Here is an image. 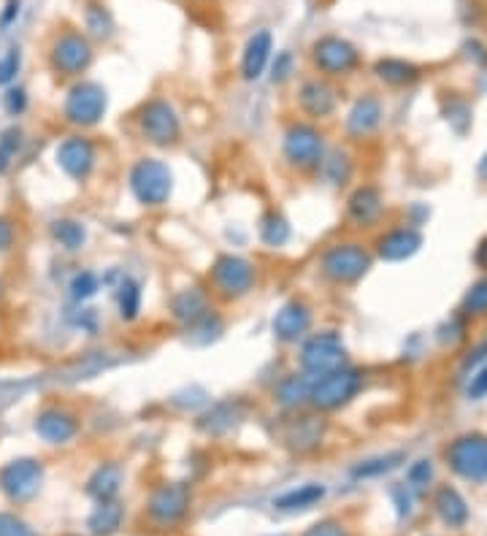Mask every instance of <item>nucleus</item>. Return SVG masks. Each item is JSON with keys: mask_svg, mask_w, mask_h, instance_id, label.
<instances>
[{"mask_svg": "<svg viewBox=\"0 0 487 536\" xmlns=\"http://www.w3.org/2000/svg\"><path fill=\"white\" fill-rule=\"evenodd\" d=\"M209 315H212V296L203 287H184V290L174 293V298H171V317L182 325L184 331L195 328Z\"/></svg>", "mask_w": 487, "mask_h": 536, "instance_id": "412c9836", "label": "nucleus"}, {"mask_svg": "<svg viewBox=\"0 0 487 536\" xmlns=\"http://www.w3.org/2000/svg\"><path fill=\"white\" fill-rule=\"evenodd\" d=\"M363 371L355 366H341L333 369L322 377H314L312 393H309V409L328 415V412H339L341 407H347L352 398L363 390Z\"/></svg>", "mask_w": 487, "mask_h": 536, "instance_id": "7ed1b4c3", "label": "nucleus"}, {"mask_svg": "<svg viewBox=\"0 0 487 536\" xmlns=\"http://www.w3.org/2000/svg\"><path fill=\"white\" fill-rule=\"evenodd\" d=\"M385 120V106L374 93L360 95L358 101L352 103V109L347 111V120H344V130L350 139H368L382 128Z\"/></svg>", "mask_w": 487, "mask_h": 536, "instance_id": "aec40b11", "label": "nucleus"}, {"mask_svg": "<svg viewBox=\"0 0 487 536\" xmlns=\"http://www.w3.org/2000/svg\"><path fill=\"white\" fill-rule=\"evenodd\" d=\"M239 407H241L239 401H222V404H214L206 415L198 417L195 426L209 436L225 434V431H230V428L236 426V420H239Z\"/></svg>", "mask_w": 487, "mask_h": 536, "instance_id": "7c9ffc66", "label": "nucleus"}, {"mask_svg": "<svg viewBox=\"0 0 487 536\" xmlns=\"http://www.w3.org/2000/svg\"><path fill=\"white\" fill-rule=\"evenodd\" d=\"M325 485L320 482H304V485H298V488H290L285 493H279L274 499V507L279 512H304V509L317 507L322 499H325Z\"/></svg>", "mask_w": 487, "mask_h": 536, "instance_id": "bb28decb", "label": "nucleus"}, {"mask_svg": "<svg viewBox=\"0 0 487 536\" xmlns=\"http://www.w3.org/2000/svg\"><path fill=\"white\" fill-rule=\"evenodd\" d=\"M314 71H320L322 79H341L358 71L360 52L358 47L341 36H320L309 49Z\"/></svg>", "mask_w": 487, "mask_h": 536, "instance_id": "9d476101", "label": "nucleus"}, {"mask_svg": "<svg viewBox=\"0 0 487 536\" xmlns=\"http://www.w3.org/2000/svg\"><path fill=\"white\" fill-rule=\"evenodd\" d=\"M14 241H17V228H14V222L0 214V255H6V252L14 247Z\"/></svg>", "mask_w": 487, "mask_h": 536, "instance_id": "de8ad7c7", "label": "nucleus"}, {"mask_svg": "<svg viewBox=\"0 0 487 536\" xmlns=\"http://www.w3.org/2000/svg\"><path fill=\"white\" fill-rule=\"evenodd\" d=\"M209 285L214 296L222 301H239L258 285V266L241 255H220L209 271Z\"/></svg>", "mask_w": 487, "mask_h": 536, "instance_id": "0eeeda50", "label": "nucleus"}, {"mask_svg": "<svg viewBox=\"0 0 487 536\" xmlns=\"http://www.w3.org/2000/svg\"><path fill=\"white\" fill-rule=\"evenodd\" d=\"M19 68H22V49L9 47L0 55V87H11L17 79Z\"/></svg>", "mask_w": 487, "mask_h": 536, "instance_id": "ea45409f", "label": "nucleus"}, {"mask_svg": "<svg viewBox=\"0 0 487 536\" xmlns=\"http://www.w3.org/2000/svg\"><path fill=\"white\" fill-rule=\"evenodd\" d=\"M314 377L304 374V371H293L276 382L274 401L285 412H298V409L309 407V393H312Z\"/></svg>", "mask_w": 487, "mask_h": 536, "instance_id": "b1692460", "label": "nucleus"}, {"mask_svg": "<svg viewBox=\"0 0 487 536\" xmlns=\"http://www.w3.org/2000/svg\"><path fill=\"white\" fill-rule=\"evenodd\" d=\"M487 355V342L485 344H479L477 350L471 352L469 358H466V363H463V366H466V369H471V366H477L479 361H482V358H485Z\"/></svg>", "mask_w": 487, "mask_h": 536, "instance_id": "8fccbe9b", "label": "nucleus"}, {"mask_svg": "<svg viewBox=\"0 0 487 536\" xmlns=\"http://www.w3.org/2000/svg\"><path fill=\"white\" fill-rule=\"evenodd\" d=\"M19 11H22V0H6V6L0 11V28H11L17 22Z\"/></svg>", "mask_w": 487, "mask_h": 536, "instance_id": "09e8293b", "label": "nucleus"}, {"mask_svg": "<svg viewBox=\"0 0 487 536\" xmlns=\"http://www.w3.org/2000/svg\"><path fill=\"white\" fill-rule=\"evenodd\" d=\"M341 366H347V344L339 331H314L298 344V371L309 377H322Z\"/></svg>", "mask_w": 487, "mask_h": 536, "instance_id": "423d86ee", "label": "nucleus"}, {"mask_svg": "<svg viewBox=\"0 0 487 536\" xmlns=\"http://www.w3.org/2000/svg\"><path fill=\"white\" fill-rule=\"evenodd\" d=\"M122 520H125V507L120 501H101L98 507L92 509L87 528H90L92 536H111L120 531Z\"/></svg>", "mask_w": 487, "mask_h": 536, "instance_id": "c756f323", "label": "nucleus"}, {"mask_svg": "<svg viewBox=\"0 0 487 536\" xmlns=\"http://www.w3.org/2000/svg\"><path fill=\"white\" fill-rule=\"evenodd\" d=\"M433 507H436V515L444 520V526L450 528H463L466 520H469V504L460 496L458 490L450 488V485H442L433 496Z\"/></svg>", "mask_w": 487, "mask_h": 536, "instance_id": "a878e982", "label": "nucleus"}, {"mask_svg": "<svg viewBox=\"0 0 487 536\" xmlns=\"http://www.w3.org/2000/svg\"><path fill=\"white\" fill-rule=\"evenodd\" d=\"M444 114H447V122H450L452 128L458 130V133H466V128L471 125L469 103L460 101V98H452V101L444 106Z\"/></svg>", "mask_w": 487, "mask_h": 536, "instance_id": "79ce46f5", "label": "nucleus"}, {"mask_svg": "<svg viewBox=\"0 0 487 536\" xmlns=\"http://www.w3.org/2000/svg\"><path fill=\"white\" fill-rule=\"evenodd\" d=\"M474 263H477L479 268H485V271H487V236L482 241H479L477 252H474Z\"/></svg>", "mask_w": 487, "mask_h": 536, "instance_id": "3c124183", "label": "nucleus"}, {"mask_svg": "<svg viewBox=\"0 0 487 536\" xmlns=\"http://www.w3.org/2000/svg\"><path fill=\"white\" fill-rule=\"evenodd\" d=\"M325 133L317 128V122L293 120L282 133V158L293 171L312 174L320 171L325 160Z\"/></svg>", "mask_w": 487, "mask_h": 536, "instance_id": "f03ea898", "label": "nucleus"}, {"mask_svg": "<svg viewBox=\"0 0 487 536\" xmlns=\"http://www.w3.org/2000/svg\"><path fill=\"white\" fill-rule=\"evenodd\" d=\"M268 65H271V82L274 84H285L293 79V74H295L293 52H287V49L285 52H276V57Z\"/></svg>", "mask_w": 487, "mask_h": 536, "instance_id": "a19ab883", "label": "nucleus"}, {"mask_svg": "<svg viewBox=\"0 0 487 536\" xmlns=\"http://www.w3.org/2000/svg\"><path fill=\"white\" fill-rule=\"evenodd\" d=\"M84 30H87V38H98V41H109L114 36V17H111V11L103 6L101 0H87V6H84Z\"/></svg>", "mask_w": 487, "mask_h": 536, "instance_id": "473e14b6", "label": "nucleus"}, {"mask_svg": "<svg viewBox=\"0 0 487 536\" xmlns=\"http://www.w3.org/2000/svg\"><path fill=\"white\" fill-rule=\"evenodd\" d=\"M33 431L46 444H68L82 431V420L74 409L63 407V404H49L33 420Z\"/></svg>", "mask_w": 487, "mask_h": 536, "instance_id": "f3484780", "label": "nucleus"}, {"mask_svg": "<svg viewBox=\"0 0 487 536\" xmlns=\"http://www.w3.org/2000/svg\"><path fill=\"white\" fill-rule=\"evenodd\" d=\"M44 485V463L38 458H14L0 469V493L11 504H28Z\"/></svg>", "mask_w": 487, "mask_h": 536, "instance_id": "ddd939ff", "label": "nucleus"}, {"mask_svg": "<svg viewBox=\"0 0 487 536\" xmlns=\"http://www.w3.org/2000/svg\"><path fill=\"white\" fill-rule=\"evenodd\" d=\"M49 236L65 252H79L87 244V228H84V222L74 220V217H57V220H52Z\"/></svg>", "mask_w": 487, "mask_h": 536, "instance_id": "c85d7f7f", "label": "nucleus"}, {"mask_svg": "<svg viewBox=\"0 0 487 536\" xmlns=\"http://www.w3.org/2000/svg\"><path fill=\"white\" fill-rule=\"evenodd\" d=\"M122 482H125V472H122L120 463L106 461L90 474V480H87V496H90L95 504H101V501H114L120 496Z\"/></svg>", "mask_w": 487, "mask_h": 536, "instance_id": "393cba45", "label": "nucleus"}, {"mask_svg": "<svg viewBox=\"0 0 487 536\" xmlns=\"http://www.w3.org/2000/svg\"><path fill=\"white\" fill-rule=\"evenodd\" d=\"M130 193L147 209L166 206L174 193V171L160 158H138L130 168Z\"/></svg>", "mask_w": 487, "mask_h": 536, "instance_id": "20e7f679", "label": "nucleus"}, {"mask_svg": "<svg viewBox=\"0 0 487 536\" xmlns=\"http://www.w3.org/2000/svg\"><path fill=\"white\" fill-rule=\"evenodd\" d=\"M328 423L320 412H290L282 426V444L293 453H312L325 439Z\"/></svg>", "mask_w": 487, "mask_h": 536, "instance_id": "2eb2a0df", "label": "nucleus"}, {"mask_svg": "<svg viewBox=\"0 0 487 536\" xmlns=\"http://www.w3.org/2000/svg\"><path fill=\"white\" fill-rule=\"evenodd\" d=\"M371 266H374V255L360 241H333L317 260L322 279L336 287L358 285Z\"/></svg>", "mask_w": 487, "mask_h": 536, "instance_id": "f257e3e1", "label": "nucleus"}, {"mask_svg": "<svg viewBox=\"0 0 487 536\" xmlns=\"http://www.w3.org/2000/svg\"><path fill=\"white\" fill-rule=\"evenodd\" d=\"M444 461L452 472L469 482H487V436L463 434L444 450Z\"/></svg>", "mask_w": 487, "mask_h": 536, "instance_id": "f8f14e48", "label": "nucleus"}, {"mask_svg": "<svg viewBox=\"0 0 487 536\" xmlns=\"http://www.w3.org/2000/svg\"><path fill=\"white\" fill-rule=\"evenodd\" d=\"M298 109L304 114V120L309 122H322L331 120L333 111L339 106V93L328 79L322 76H314V79H306L301 87H298Z\"/></svg>", "mask_w": 487, "mask_h": 536, "instance_id": "a211bd4d", "label": "nucleus"}, {"mask_svg": "<svg viewBox=\"0 0 487 536\" xmlns=\"http://www.w3.org/2000/svg\"><path fill=\"white\" fill-rule=\"evenodd\" d=\"M109 111V93L98 82H76L63 101V117L71 128L90 130L106 117Z\"/></svg>", "mask_w": 487, "mask_h": 536, "instance_id": "6e6552de", "label": "nucleus"}, {"mask_svg": "<svg viewBox=\"0 0 487 536\" xmlns=\"http://www.w3.org/2000/svg\"><path fill=\"white\" fill-rule=\"evenodd\" d=\"M406 461L404 453H387L379 458H368L352 466V480H374V477H385L393 469H398Z\"/></svg>", "mask_w": 487, "mask_h": 536, "instance_id": "72a5a7b5", "label": "nucleus"}, {"mask_svg": "<svg viewBox=\"0 0 487 536\" xmlns=\"http://www.w3.org/2000/svg\"><path fill=\"white\" fill-rule=\"evenodd\" d=\"M312 323V306L306 304L304 298H290L276 309L271 331L279 344H301L312 333Z\"/></svg>", "mask_w": 487, "mask_h": 536, "instance_id": "dca6fc26", "label": "nucleus"}, {"mask_svg": "<svg viewBox=\"0 0 487 536\" xmlns=\"http://www.w3.org/2000/svg\"><path fill=\"white\" fill-rule=\"evenodd\" d=\"M477 174H479V179H482V182H487V152L482 155V160H479Z\"/></svg>", "mask_w": 487, "mask_h": 536, "instance_id": "864d4df0", "label": "nucleus"}, {"mask_svg": "<svg viewBox=\"0 0 487 536\" xmlns=\"http://www.w3.org/2000/svg\"><path fill=\"white\" fill-rule=\"evenodd\" d=\"M374 76L387 87H409L420 79V68L406 60H398V57H382L374 65Z\"/></svg>", "mask_w": 487, "mask_h": 536, "instance_id": "cd10ccee", "label": "nucleus"}, {"mask_svg": "<svg viewBox=\"0 0 487 536\" xmlns=\"http://www.w3.org/2000/svg\"><path fill=\"white\" fill-rule=\"evenodd\" d=\"M423 247V233L412 228V225H401L393 231L382 233L377 239V255L387 263H401L417 255Z\"/></svg>", "mask_w": 487, "mask_h": 536, "instance_id": "4be33fe9", "label": "nucleus"}, {"mask_svg": "<svg viewBox=\"0 0 487 536\" xmlns=\"http://www.w3.org/2000/svg\"><path fill=\"white\" fill-rule=\"evenodd\" d=\"M117 306L125 323H133L141 315V285L133 277H122L117 285Z\"/></svg>", "mask_w": 487, "mask_h": 536, "instance_id": "f704fd0d", "label": "nucleus"}, {"mask_svg": "<svg viewBox=\"0 0 487 536\" xmlns=\"http://www.w3.org/2000/svg\"><path fill=\"white\" fill-rule=\"evenodd\" d=\"M258 233H260V241H263L266 247H271V250H279V247H285L287 241H290V236H293V228H290V222H287L285 214L271 209V212H266L263 217H260Z\"/></svg>", "mask_w": 487, "mask_h": 536, "instance_id": "2f4dec72", "label": "nucleus"}, {"mask_svg": "<svg viewBox=\"0 0 487 536\" xmlns=\"http://www.w3.org/2000/svg\"><path fill=\"white\" fill-rule=\"evenodd\" d=\"M92 60H95V49H92V41L82 30L57 33L52 47H49V65L63 79H79L82 74H87Z\"/></svg>", "mask_w": 487, "mask_h": 536, "instance_id": "1a4fd4ad", "label": "nucleus"}, {"mask_svg": "<svg viewBox=\"0 0 487 536\" xmlns=\"http://www.w3.org/2000/svg\"><path fill=\"white\" fill-rule=\"evenodd\" d=\"M68 290H71V298H74V301L84 304V301H90V298L101 290V277H98L95 271H90V268H84V271L74 274Z\"/></svg>", "mask_w": 487, "mask_h": 536, "instance_id": "4c0bfd02", "label": "nucleus"}, {"mask_svg": "<svg viewBox=\"0 0 487 536\" xmlns=\"http://www.w3.org/2000/svg\"><path fill=\"white\" fill-rule=\"evenodd\" d=\"M203 3H212V0H203Z\"/></svg>", "mask_w": 487, "mask_h": 536, "instance_id": "5fc2aeb1", "label": "nucleus"}, {"mask_svg": "<svg viewBox=\"0 0 487 536\" xmlns=\"http://www.w3.org/2000/svg\"><path fill=\"white\" fill-rule=\"evenodd\" d=\"M271 55H274V36L268 30L252 33L244 47V55H241V76L247 82H258L260 76L266 74Z\"/></svg>", "mask_w": 487, "mask_h": 536, "instance_id": "5701e85b", "label": "nucleus"}, {"mask_svg": "<svg viewBox=\"0 0 487 536\" xmlns=\"http://www.w3.org/2000/svg\"><path fill=\"white\" fill-rule=\"evenodd\" d=\"M14 155H9V152H6V149L0 147V176L3 174H9L11 171V166H14Z\"/></svg>", "mask_w": 487, "mask_h": 536, "instance_id": "603ef678", "label": "nucleus"}, {"mask_svg": "<svg viewBox=\"0 0 487 536\" xmlns=\"http://www.w3.org/2000/svg\"><path fill=\"white\" fill-rule=\"evenodd\" d=\"M28 93L22 90V87H6V95H3V109L9 111L11 117H19V114H25L28 111Z\"/></svg>", "mask_w": 487, "mask_h": 536, "instance_id": "c03bdc74", "label": "nucleus"}, {"mask_svg": "<svg viewBox=\"0 0 487 536\" xmlns=\"http://www.w3.org/2000/svg\"><path fill=\"white\" fill-rule=\"evenodd\" d=\"M55 160L65 176H71L74 182H87L98 166V144L84 133H71L57 144Z\"/></svg>", "mask_w": 487, "mask_h": 536, "instance_id": "4468645a", "label": "nucleus"}, {"mask_svg": "<svg viewBox=\"0 0 487 536\" xmlns=\"http://www.w3.org/2000/svg\"><path fill=\"white\" fill-rule=\"evenodd\" d=\"M322 176L328 179V185H347V179L352 176V160L347 152L341 149H333V152H325V160L320 166Z\"/></svg>", "mask_w": 487, "mask_h": 536, "instance_id": "c9c22d12", "label": "nucleus"}, {"mask_svg": "<svg viewBox=\"0 0 487 536\" xmlns=\"http://www.w3.org/2000/svg\"><path fill=\"white\" fill-rule=\"evenodd\" d=\"M466 393H469L471 401H479V398L487 396V363L482 369L471 374V382L469 388H466Z\"/></svg>", "mask_w": 487, "mask_h": 536, "instance_id": "49530a36", "label": "nucleus"}, {"mask_svg": "<svg viewBox=\"0 0 487 536\" xmlns=\"http://www.w3.org/2000/svg\"><path fill=\"white\" fill-rule=\"evenodd\" d=\"M382 214H385V195L377 185L355 187L347 198V220L358 231L374 228L382 220Z\"/></svg>", "mask_w": 487, "mask_h": 536, "instance_id": "6ab92c4d", "label": "nucleus"}, {"mask_svg": "<svg viewBox=\"0 0 487 536\" xmlns=\"http://www.w3.org/2000/svg\"><path fill=\"white\" fill-rule=\"evenodd\" d=\"M193 504V490L187 482H163L152 490V496L147 501V515L152 520V526L163 528H176L184 523L187 512Z\"/></svg>", "mask_w": 487, "mask_h": 536, "instance_id": "9b49d317", "label": "nucleus"}, {"mask_svg": "<svg viewBox=\"0 0 487 536\" xmlns=\"http://www.w3.org/2000/svg\"><path fill=\"white\" fill-rule=\"evenodd\" d=\"M301 536H350V534H347V526H344L341 520L325 518L320 520V523H314V526L306 528Z\"/></svg>", "mask_w": 487, "mask_h": 536, "instance_id": "a18cd8bd", "label": "nucleus"}, {"mask_svg": "<svg viewBox=\"0 0 487 536\" xmlns=\"http://www.w3.org/2000/svg\"><path fill=\"white\" fill-rule=\"evenodd\" d=\"M433 480V463L431 461H417L409 466V472H406V488L412 490V493H423Z\"/></svg>", "mask_w": 487, "mask_h": 536, "instance_id": "58836bf2", "label": "nucleus"}, {"mask_svg": "<svg viewBox=\"0 0 487 536\" xmlns=\"http://www.w3.org/2000/svg\"><path fill=\"white\" fill-rule=\"evenodd\" d=\"M0 536H41L36 528L11 512H0Z\"/></svg>", "mask_w": 487, "mask_h": 536, "instance_id": "37998d69", "label": "nucleus"}, {"mask_svg": "<svg viewBox=\"0 0 487 536\" xmlns=\"http://www.w3.org/2000/svg\"><path fill=\"white\" fill-rule=\"evenodd\" d=\"M138 136L157 149H171L182 141V120L176 114L174 103L166 98H149L141 103L136 114Z\"/></svg>", "mask_w": 487, "mask_h": 536, "instance_id": "39448f33", "label": "nucleus"}, {"mask_svg": "<svg viewBox=\"0 0 487 536\" xmlns=\"http://www.w3.org/2000/svg\"><path fill=\"white\" fill-rule=\"evenodd\" d=\"M460 312L466 317L487 315V277L477 279V282L466 290V296L460 301Z\"/></svg>", "mask_w": 487, "mask_h": 536, "instance_id": "e433bc0d", "label": "nucleus"}]
</instances>
